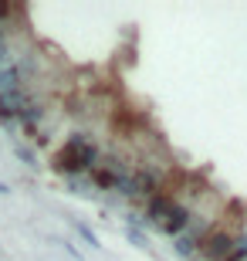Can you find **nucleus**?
<instances>
[{"label": "nucleus", "mask_w": 247, "mask_h": 261, "mask_svg": "<svg viewBox=\"0 0 247 261\" xmlns=\"http://www.w3.org/2000/svg\"><path fill=\"white\" fill-rule=\"evenodd\" d=\"M7 92H20L17 65H0V95H7Z\"/></svg>", "instance_id": "5"}, {"label": "nucleus", "mask_w": 247, "mask_h": 261, "mask_svg": "<svg viewBox=\"0 0 247 261\" xmlns=\"http://www.w3.org/2000/svg\"><path fill=\"white\" fill-rule=\"evenodd\" d=\"M4 17H10V7H7V4H0V20H4Z\"/></svg>", "instance_id": "9"}, {"label": "nucleus", "mask_w": 247, "mask_h": 261, "mask_svg": "<svg viewBox=\"0 0 247 261\" xmlns=\"http://www.w3.org/2000/svg\"><path fill=\"white\" fill-rule=\"evenodd\" d=\"M197 251H200V241L193 238V234H180V238H176V254H183V258H193Z\"/></svg>", "instance_id": "6"}, {"label": "nucleus", "mask_w": 247, "mask_h": 261, "mask_svg": "<svg viewBox=\"0 0 247 261\" xmlns=\"http://www.w3.org/2000/svg\"><path fill=\"white\" fill-rule=\"evenodd\" d=\"M230 251H234V238L224 234V231H217V234H210L207 241L200 244L197 254H200V258H207V261H227Z\"/></svg>", "instance_id": "2"}, {"label": "nucleus", "mask_w": 247, "mask_h": 261, "mask_svg": "<svg viewBox=\"0 0 247 261\" xmlns=\"http://www.w3.org/2000/svg\"><path fill=\"white\" fill-rule=\"evenodd\" d=\"M78 234H81V238H85V241L92 244V248H98V238H95V234H92V231H88L85 224H78Z\"/></svg>", "instance_id": "7"}, {"label": "nucleus", "mask_w": 247, "mask_h": 261, "mask_svg": "<svg viewBox=\"0 0 247 261\" xmlns=\"http://www.w3.org/2000/svg\"><path fill=\"white\" fill-rule=\"evenodd\" d=\"M0 194H10V187L4 184V180H0Z\"/></svg>", "instance_id": "10"}, {"label": "nucleus", "mask_w": 247, "mask_h": 261, "mask_svg": "<svg viewBox=\"0 0 247 261\" xmlns=\"http://www.w3.org/2000/svg\"><path fill=\"white\" fill-rule=\"evenodd\" d=\"M190 211H186V207H180V203H173L170 207V214H166V217H162V224H159V231H166V234H173V238H180L183 231H186V227H190Z\"/></svg>", "instance_id": "3"}, {"label": "nucleus", "mask_w": 247, "mask_h": 261, "mask_svg": "<svg viewBox=\"0 0 247 261\" xmlns=\"http://www.w3.org/2000/svg\"><path fill=\"white\" fill-rule=\"evenodd\" d=\"M17 156H20V160H24V163L38 166V163H34V156H31V149H24V146H17Z\"/></svg>", "instance_id": "8"}, {"label": "nucleus", "mask_w": 247, "mask_h": 261, "mask_svg": "<svg viewBox=\"0 0 247 261\" xmlns=\"http://www.w3.org/2000/svg\"><path fill=\"white\" fill-rule=\"evenodd\" d=\"M170 207H173V197H166V194H152V197H149V203H146V221L159 227L162 217L170 214Z\"/></svg>", "instance_id": "4"}, {"label": "nucleus", "mask_w": 247, "mask_h": 261, "mask_svg": "<svg viewBox=\"0 0 247 261\" xmlns=\"http://www.w3.org/2000/svg\"><path fill=\"white\" fill-rule=\"evenodd\" d=\"M95 163H98V149L85 136H71V139L54 153V170L58 173H68V176L85 173V170H92Z\"/></svg>", "instance_id": "1"}]
</instances>
